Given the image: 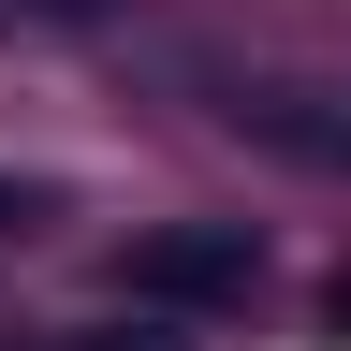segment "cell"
I'll return each instance as SVG.
<instances>
[{
    "instance_id": "cell-1",
    "label": "cell",
    "mask_w": 351,
    "mask_h": 351,
    "mask_svg": "<svg viewBox=\"0 0 351 351\" xmlns=\"http://www.w3.org/2000/svg\"><path fill=\"white\" fill-rule=\"evenodd\" d=\"M263 278V234L249 219H176V234H132L117 249V293L132 307H234Z\"/></svg>"
},
{
    "instance_id": "cell-2",
    "label": "cell",
    "mask_w": 351,
    "mask_h": 351,
    "mask_svg": "<svg viewBox=\"0 0 351 351\" xmlns=\"http://www.w3.org/2000/svg\"><path fill=\"white\" fill-rule=\"evenodd\" d=\"M219 117H234V132H263L278 161H322V176H351V117L322 103V88H219Z\"/></svg>"
},
{
    "instance_id": "cell-3",
    "label": "cell",
    "mask_w": 351,
    "mask_h": 351,
    "mask_svg": "<svg viewBox=\"0 0 351 351\" xmlns=\"http://www.w3.org/2000/svg\"><path fill=\"white\" fill-rule=\"evenodd\" d=\"M44 351H191V337H161V322H88V337H44Z\"/></svg>"
},
{
    "instance_id": "cell-4",
    "label": "cell",
    "mask_w": 351,
    "mask_h": 351,
    "mask_svg": "<svg viewBox=\"0 0 351 351\" xmlns=\"http://www.w3.org/2000/svg\"><path fill=\"white\" fill-rule=\"evenodd\" d=\"M0 15H15V29H103L117 0H0Z\"/></svg>"
},
{
    "instance_id": "cell-5",
    "label": "cell",
    "mask_w": 351,
    "mask_h": 351,
    "mask_svg": "<svg viewBox=\"0 0 351 351\" xmlns=\"http://www.w3.org/2000/svg\"><path fill=\"white\" fill-rule=\"evenodd\" d=\"M15 219H29V191H0V234H15Z\"/></svg>"
},
{
    "instance_id": "cell-6",
    "label": "cell",
    "mask_w": 351,
    "mask_h": 351,
    "mask_svg": "<svg viewBox=\"0 0 351 351\" xmlns=\"http://www.w3.org/2000/svg\"><path fill=\"white\" fill-rule=\"evenodd\" d=\"M322 307H337V322H351V278H337V293H322Z\"/></svg>"
}]
</instances>
